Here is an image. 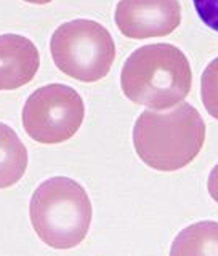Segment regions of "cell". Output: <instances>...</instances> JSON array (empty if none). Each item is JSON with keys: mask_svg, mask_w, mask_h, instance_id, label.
Returning <instances> with one entry per match:
<instances>
[{"mask_svg": "<svg viewBox=\"0 0 218 256\" xmlns=\"http://www.w3.org/2000/svg\"><path fill=\"white\" fill-rule=\"evenodd\" d=\"M85 117V104L74 88L63 84L40 86L23 108V126L40 144H60L74 136Z\"/></svg>", "mask_w": 218, "mask_h": 256, "instance_id": "obj_5", "label": "cell"}, {"mask_svg": "<svg viewBox=\"0 0 218 256\" xmlns=\"http://www.w3.org/2000/svg\"><path fill=\"white\" fill-rule=\"evenodd\" d=\"M24 2H28V4H34V5H47V4L53 2V0H24Z\"/></svg>", "mask_w": 218, "mask_h": 256, "instance_id": "obj_13", "label": "cell"}, {"mask_svg": "<svg viewBox=\"0 0 218 256\" xmlns=\"http://www.w3.org/2000/svg\"><path fill=\"white\" fill-rule=\"evenodd\" d=\"M29 216L37 237L45 245L69 250L84 242L93 210L90 197L77 181L55 176L34 190Z\"/></svg>", "mask_w": 218, "mask_h": 256, "instance_id": "obj_3", "label": "cell"}, {"mask_svg": "<svg viewBox=\"0 0 218 256\" xmlns=\"http://www.w3.org/2000/svg\"><path fill=\"white\" fill-rule=\"evenodd\" d=\"M114 21L128 38L165 37L181 24V5L178 0H119Z\"/></svg>", "mask_w": 218, "mask_h": 256, "instance_id": "obj_6", "label": "cell"}, {"mask_svg": "<svg viewBox=\"0 0 218 256\" xmlns=\"http://www.w3.org/2000/svg\"><path fill=\"white\" fill-rule=\"evenodd\" d=\"M55 66L79 82L104 78L116 60V44L109 30L93 20H72L58 26L50 38Z\"/></svg>", "mask_w": 218, "mask_h": 256, "instance_id": "obj_4", "label": "cell"}, {"mask_svg": "<svg viewBox=\"0 0 218 256\" xmlns=\"http://www.w3.org/2000/svg\"><path fill=\"white\" fill-rule=\"evenodd\" d=\"M200 21L218 32V0H192Z\"/></svg>", "mask_w": 218, "mask_h": 256, "instance_id": "obj_11", "label": "cell"}, {"mask_svg": "<svg viewBox=\"0 0 218 256\" xmlns=\"http://www.w3.org/2000/svg\"><path fill=\"white\" fill-rule=\"evenodd\" d=\"M192 72L178 46L170 44L144 45L124 62L120 88L135 104L162 110L176 106L189 94Z\"/></svg>", "mask_w": 218, "mask_h": 256, "instance_id": "obj_2", "label": "cell"}, {"mask_svg": "<svg viewBox=\"0 0 218 256\" xmlns=\"http://www.w3.org/2000/svg\"><path fill=\"white\" fill-rule=\"evenodd\" d=\"M207 189H208V194H210V197L218 204V164L212 168L210 174H208Z\"/></svg>", "mask_w": 218, "mask_h": 256, "instance_id": "obj_12", "label": "cell"}, {"mask_svg": "<svg viewBox=\"0 0 218 256\" xmlns=\"http://www.w3.org/2000/svg\"><path fill=\"white\" fill-rule=\"evenodd\" d=\"M39 68L40 56L32 40L18 34L0 36V92L32 82Z\"/></svg>", "mask_w": 218, "mask_h": 256, "instance_id": "obj_7", "label": "cell"}, {"mask_svg": "<svg viewBox=\"0 0 218 256\" xmlns=\"http://www.w3.org/2000/svg\"><path fill=\"white\" fill-rule=\"evenodd\" d=\"M204 142V118L183 101L168 112H141L133 126L136 156L157 172L181 170L197 157Z\"/></svg>", "mask_w": 218, "mask_h": 256, "instance_id": "obj_1", "label": "cell"}, {"mask_svg": "<svg viewBox=\"0 0 218 256\" xmlns=\"http://www.w3.org/2000/svg\"><path fill=\"white\" fill-rule=\"evenodd\" d=\"M172 256H191V254H212L218 256V222L200 221L183 229L175 237Z\"/></svg>", "mask_w": 218, "mask_h": 256, "instance_id": "obj_9", "label": "cell"}, {"mask_svg": "<svg viewBox=\"0 0 218 256\" xmlns=\"http://www.w3.org/2000/svg\"><path fill=\"white\" fill-rule=\"evenodd\" d=\"M200 98L208 114L218 120V58L208 62L202 72Z\"/></svg>", "mask_w": 218, "mask_h": 256, "instance_id": "obj_10", "label": "cell"}, {"mask_svg": "<svg viewBox=\"0 0 218 256\" xmlns=\"http://www.w3.org/2000/svg\"><path fill=\"white\" fill-rule=\"evenodd\" d=\"M28 149L12 126L0 122V189L12 188L28 168Z\"/></svg>", "mask_w": 218, "mask_h": 256, "instance_id": "obj_8", "label": "cell"}]
</instances>
